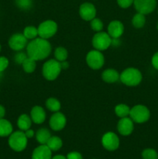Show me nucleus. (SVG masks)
<instances>
[{"instance_id": "19", "label": "nucleus", "mask_w": 158, "mask_h": 159, "mask_svg": "<svg viewBox=\"0 0 158 159\" xmlns=\"http://www.w3.org/2000/svg\"><path fill=\"white\" fill-rule=\"evenodd\" d=\"M13 132V127L10 121L5 118L0 119V137H9Z\"/></svg>"}, {"instance_id": "16", "label": "nucleus", "mask_w": 158, "mask_h": 159, "mask_svg": "<svg viewBox=\"0 0 158 159\" xmlns=\"http://www.w3.org/2000/svg\"><path fill=\"white\" fill-rule=\"evenodd\" d=\"M51 158H52V151L46 144H40L34 149L32 153V159Z\"/></svg>"}, {"instance_id": "15", "label": "nucleus", "mask_w": 158, "mask_h": 159, "mask_svg": "<svg viewBox=\"0 0 158 159\" xmlns=\"http://www.w3.org/2000/svg\"><path fill=\"white\" fill-rule=\"evenodd\" d=\"M107 33L112 38H120L124 33V26L119 20L110 22L107 27Z\"/></svg>"}, {"instance_id": "9", "label": "nucleus", "mask_w": 158, "mask_h": 159, "mask_svg": "<svg viewBox=\"0 0 158 159\" xmlns=\"http://www.w3.org/2000/svg\"><path fill=\"white\" fill-rule=\"evenodd\" d=\"M119 138L114 132H107L102 136V144L105 149L109 152H113L119 148Z\"/></svg>"}, {"instance_id": "42", "label": "nucleus", "mask_w": 158, "mask_h": 159, "mask_svg": "<svg viewBox=\"0 0 158 159\" xmlns=\"http://www.w3.org/2000/svg\"><path fill=\"white\" fill-rule=\"evenodd\" d=\"M156 29H157L158 30V22H157V24H156Z\"/></svg>"}, {"instance_id": "13", "label": "nucleus", "mask_w": 158, "mask_h": 159, "mask_svg": "<svg viewBox=\"0 0 158 159\" xmlns=\"http://www.w3.org/2000/svg\"><path fill=\"white\" fill-rule=\"evenodd\" d=\"M117 130L122 136H129L134 130V122L129 116L120 118L117 124Z\"/></svg>"}, {"instance_id": "2", "label": "nucleus", "mask_w": 158, "mask_h": 159, "mask_svg": "<svg viewBox=\"0 0 158 159\" xmlns=\"http://www.w3.org/2000/svg\"><path fill=\"white\" fill-rule=\"evenodd\" d=\"M143 75L139 69L135 68H125L120 74L119 80L127 86H136L142 82Z\"/></svg>"}, {"instance_id": "31", "label": "nucleus", "mask_w": 158, "mask_h": 159, "mask_svg": "<svg viewBox=\"0 0 158 159\" xmlns=\"http://www.w3.org/2000/svg\"><path fill=\"white\" fill-rule=\"evenodd\" d=\"M15 5L23 10H29L33 6L32 0H15Z\"/></svg>"}, {"instance_id": "25", "label": "nucleus", "mask_w": 158, "mask_h": 159, "mask_svg": "<svg viewBox=\"0 0 158 159\" xmlns=\"http://www.w3.org/2000/svg\"><path fill=\"white\" fill-rule=\"evenodd\" d=\"M46 107L50 111L56 113V112H58L60 110L61 104H60V101L58 99L54 97H50L46 99Z\"/></svg>"}, {"instance_id": "39", "label": "nucleus", "mask_w": 158, "mask_h": 159, "mask_svg": "<svg viewBox=\"0 0 158 159\" xmlns=\"http://www.w3.org/2000/svg\"><path fill=\"white\" fill-rule=\"evenodd\" d=\"M5 115H6V109L3 106L0 105V119L4 118Z\"/></svg>"}, {"instance_id": "41", "label": "nucleus", "mask_w": 158, "mask_h": 159, "mask_svg": "<svg viewBox=\"0 0 158 159\" xmlns=\"http://www.w3.org/2000/svg\"><path fill=\"white\" fill-rule=\"evenodd\" d=\"M2 72H0V80L2 79Z\"/></svg>"}, {"instance_id": "6", "label": "nucleus", "mask_w": 158, "mask_h": 159, "mask_svg": "<svg viewBox=\"0 0 158 159\" xmlns=\"http://www.w3.org/2000/svg\"><path fill=\"white\" fill-rule=\"evenodd\" d=\"M38 37L48 40L56 34L57 31V24L54 20H48L42 22L37 27Z\"/></svg>"}, {"instance_id": "37", "label": "nucleus", "mask_w": 158, "mask_h": 159, "mask_svg": "<svg viewBox=\"0 0 158 159\" xmlns=\"http://www.w3.org/2000/svg\"><path fill=\"white\" fill-rule=\"evenodd\" d=\"M24 133H25V135H26V138H27L28 139H29V138H32L33 137H34V135H35V132H34V130L30 128L25 130Z\"/></svg>"}, {"instance_id": "21", "label": "nucleus", "mask_w": 158, "mask_h": 159, "mask_svg": "<svg viewBox=\"0 0 158 159\" xmlns=\"http://www.w3.org/2000/svg\"><path fill=\"white\" fill-rule=\"evenodd\" d=\"M36 139L37 142L40 144H46L48 140L51 137V134L50 130L46 128H40L36 133Z\"/></svg>"}, {"instance_id": "18", "label": "nucleus", "mask_w": 158, "mask_h": 159, "mask_svg": "<svg viewBox=\"0 0 158 159\" xmlns=\"http://www.w3.org/2000/svg\"><path fill=\"white\" fill-rule=\"evenodd\" d=\"M120 74L116 70L108 68L105 70L102 74V79L107 83H115L119 80Z\"/></svg>"}, {"instance_id": "3", "label": "nucleus", "mask_w": 158, "mask_h": 159, "mask_svg": "<svg viewBox=\"0 0 158 159\" xmlns=\"http://www.w3.org/2000/svg\"><path fill=\"white\" fill-rule=\"evenodd\" d=\"M28 138L23 130L12 132L9 136L8 144L11 149L16 152H21L26 149L27 146Z\"/></svg>"}, {"instance_id": "10", "label": "nucleus", "mask_w": 158, "mask_h": 159, "mask_svg": "<svg viewBox=\"0 0 158 159\" xmlns=\"http://www.w3.org/2000/svg\"><path fill=\"white\" fill-rule=\"evenodd\" d=\"M9 48L15 51H21L26 48L28 44V40L25 37L23 34H14L9 38Z\"/></svg>"}, {"instance_id": "4", "label": "nucleus", "mask_w": 158, "mask_h": 159, "mask_svg": "<svg viewBox=\"0 0 158 159\" xmlns=\"http://www.w3.org/2000/svg\"><path fill=\"white\" fill-rule=\"evenodd\" d=\"M61 70L60 64L58 61L56 59H50L43 64L42 73L46 80L54 81L58 77Z\"/></svg>"}, {"instance_id": "27", "label": "nucleus", "mask_w": 158, "mask_h": 159, "mask_svg": "<svg viewBox=\"0 0 158 159\" xmlns=\"http://www.w3.org/2000/svg\"><path fill=\"white\" fill-rule=\"evenodd\" d=\"M23 35L25 36L27 40H33V39L38 37V30L37 27L33 26H28L25 27L23 30Z\"/></svg>"}, {"instance_id": "20", "label": "nucleus", "mask_w": 158, "mask_h": 159, "mask_svg": "<svg viewBox=\"0 0 158 159\" xmlns=\"http://www.w3.org/2000/svg\"><path fill=\"white\" fill-rule=\"evenodd\" d=\"M32 123L33 121L30 116L27 114H25V113L20 115L17 120V126H18L19 129L20 130H23V131H25V130L30 128Z\"/></svg>"}, {"instance_id": "23", "label": "nucleus", "mask_w": 158, "mask_h": 159, "mask_svg": "<svg viewBox=\"0 0 158 159\" xmlns=\"http://www.w3.org/2000/svg\"><path fill=\"white\" fill-rule=\"evenodd\" d=\"M130 109L131 108L125 104H119L115 107V113L119 118L126 117L129 116Z\"/></svg>"}, {"instance_id": "11", "label": "nucleus", "mask_w": 158, "mask_h": 159, "mask_svg": "<svg viewBox=\"0 0 158 159\" xmlns=\"http://www.w3.org/2000/svg\"><path fill=\"white\" fill-rule=\"evenodd\" d=\"M133 5L137 12L147 15L154 10L156 6V0H134Z\"/></svg>"}, {"instance_id": "24", "label": "nucleus", "mask_w": 158, "mask_h": 159, "mask_svg": "<svg viewBox=\"0 0 158 159\" xmlns=\"http://www.w3.org/2000/svg\"><path fill=\"white\" fill-rule=\"evenodd\" d=\"M146 23V17L145 15L140 12H137L133 16L132 19V24L135 28L140 29L144 26Z\"/></svg>"}, {"instance_id": "35", "label": "nucleus", "mask_w": 158, "mask_h": 159, "mask_svg": "<svg viewBox=\"0 0 158 159\" xmlns=\"http://www.w3.org/2000/svg\"><path fill=\"white\" fill-rule=\"evenodd\" d=\"M67 159H83L81 154L77 152H71L67 155Z\"/></svg>"}, {"instance_id": "38", "label": "nucleus", "mask_w": 158, "mask_h": 159, "mask_svg": "<svg viewBox=\"0 0 158 159\" xmlns=\"http://www.w3.org/2000/svg\"><path fill=\"white\" fill-rule=\"evenodd\" d=\"M60 67H61V69H68V67H69V63H68L67 61H64L60 62Z\"/></svg>"}, {"instance_id": "17", "label": "nucleus", "mask_w": 158, "mask_h": 159, "mask_svg": "<svg viewBox=\"0 0 158 159\" xmlns=\"http://www.w3.org/2000/svg\"><path fill=\"white\" fill-rule=\"evenodd\" d=\"M30 117L33 123L36 124H41L46 120V112L43 107L35 106L31 110Z\"/></svg>"}, {"instance_id": "34", "label": "nucleus", "mask_w": 158, "mask_h": 159, "mask_svg": "<svg viewBox=\"0 0 158 159\" xmlns=\"http://www.w3.org/2000/svg\"><path fill=\"white\" fill-rule=\"evenodd\" d=\"M134 0H117V3L122 9H126L133 4Z\"/></svg>"}, {"instance_id": "28", "label": "nucleus", "mask_w": 158, "mask_h": 159, "mask_svg": "<svg viewBox=\"0 0 158 159\" xmlns=\"http://www.w3.org/2000/svg\"><path fill=\"white\" fill-rule=\"evenodd\" d=\"M54 57L59 62L66 61L68 57V52L66 48L64 47H57L54 51Z\"/></svg>"}, {"instance_id": "36", "label": "nucleus", "mask_w": 158, "mask_h": 159, "mask_svg": "<svg viewBox=\"0 0 158 159\" xmlns=\"http://www.w3.org/2000/svg\"><path fill=\"white\" fill-rule=\"evenodd\" d=\"M151 63L153 68H154L155 69L158 70V51L155 53L153 55V57H152Z\"/></svg>"}, {"instance_id": "33", "label": "nucleus", "mask_w": 158, "mask_h": 159, "mask_svg": "<svg viewBox=\"0 0 158 159\" xmlns=\"http://www.w3.org/2000/svg\"><path fill=\"white\" fill-rule=\"evenodd\" d=\"M9 59L4 56L0 57V72H3L9 66Z\"/></svg>"}, {"instance_id": "22", "label": "nucleus", "mask_w": 158, "mask_h": 159, "mask_svg": "<svg viewBox=\"0 0 158 159\" xmlns=\"http://www.w3.org/2000/svg\"><path fill=\"white\" fill-rule=\"evenodd\" d=\"M46 145L53 152H57L63 146V141L61 138L57 136H51L48 140Z\"/></svg>"}, {"instance_id": "40", "label": "nucleus", "mask_w": 158, "mask_h": 159, "mask_svg": "<svg viewBox=\"0 0 158 159\" xmlns=\"http://www.w3.org/2000/svg\"><path fill=\"white\" fill-rule=\"evenodd\" d=\"M51 159H67V158L62 155H55V156L52 157V158Z\"/></svg>"}, {"instance_id": "26", "label": "nucleus", "mask_w": 158, "mask_h": 159, "mask_svg": "<svg viewBox=\"0 0 158 159\" xmlns=\"http://www.w3.org/2000/svg\"><path fill=\"white\" fill-rule=\"evenodd\" d=\"M22 67H23V69L25 72L33 73L35 71L36 67H37V63H36L35 60L27 57V58L22 64Z\"/></svg>"}, {"instance_id": "43", "label": "nucleus", "mask_w": 158, "mask_h": 159, "mask_svg": "<svg viewBox=\"0 0 158 159\" xmlns=\"http://www.w3.org/2000/svg\"><path fill=\"white\" fill-rule=\"evenodd\" d=\"M1 49H2V47H1V44H0V51H1Z\"/></svg>"}, {"instance_id": "14", "label": "nucleus", "mask_w": 158, "mask_h": 159, "mask_svg": "<svg viewBox=\"0 0 158 159\" xmlns=\"http://www.w3.org/2000/svg\"><path fill=\"white\" fill-rule=\"evenodd\" d=\"M79 15L85 21H91L96 16V9L93 4L85 2L79 8Z\"/></svg>"}, {"instance_id": "30", "label": "nucleus", "mask_w": 158, "mask_h": 159, "mask_svg": "<svg viewBox=\"0 0 158 159\" xmlns=\"http://www.w3.org/2000/svg\"><path fill=\"white\" fill-rule=\"evenodd\" d=\"M90 25H91V29L94 31H95L96 33L102 31L104 27V24L102 20L99 18H96V17L91 20V24Z\"/></svg>"}, {"instance_id": "7", "label": "nucleus", "mask_w": 158, "mask_h": 159, "mask_svg": "<svg viewBox=\"0 0 158 159\" xmlns=\"http://www.w3.org/2000/svg\"><path fill=\"white\" fill-rule=\"evenodd\" d=\"M92 45L98 51H105L112 45V37L108 33L100 31L97 32L92 38Z\"/></svg>"}, {"instance_id": "29", "label": "nucleus", "mask_w": 158, "mask_h": 159, "mask_svg": "<svg viewBox=\"0 0 158 159\" xmlns=\"http://www.w3.org/2000/svg\"><path fill=\"white\" fill-rule=\"evenodd\" d=\"M143 159H158V153L153 148H146L142 152Z\"/></svg>"}, {"instance_id": "32", "label": "nucleus", "mask_w": 158, "mask_h": 159, "mask_svg": "<svg viewBox=\"0 0 158 159\" xmlns=\"http://www.w3.org/2000/svg\"><path fill=\"white\" fill-rule=\"evenodd\" d=\"M27 54L25 52H23V51H17L16 54L14 56V61L16 64H19V65H22L23 62L27 58Z\"/></svg>"}, {"instance_id": "5", "label": "nucleus", "mask_w": 158, "mask_h": 159, "mask_svg": "<svg viewBox=\"0 0 158 159\" xmlns=\"http://www.w3.org/2000/svg\"><path fill=\"white\" fill-rule=\"evenodd\" d=\"M129 117L134 123L143 124L150 119V112L146 106L139 104L130 109Z\"/></svg>"}, {"instance_id": "1", "label": "nucleus", "mask_w": 158, "mask_h": 159, "mask_svg": "<svg viewBox=\"0 0 158 159\" xmlns=\"http://www.w3.org/2000/svg\"><path fill=\"white\" fill-rule=\"evenodd\" d=\"M26 48L28 57L36 61L46 59L50 54L52 50L50 42L41 37H37L31 40Z\"/></svg>"}, {"instance_id": "8", "label": "nucleus", "mask_w": 158, "mask_h": 159, "mask_svg": "<svg viewBox=\"0 0 158 159\" xmlns=\"http://www.w3.org/2000/svg\"><path fill=\"white\" fill-rule=\"evenodd\" d=\"M86 62L91 69L99 70L105 64V57L100 51L91 50L87 54Z\"/></svg>"}, {"instance_id": "12", "label": "nucleus", "mask_w": 158, "mask_h": 159, "mask_svg": "<svg viewBox=\"0 0 158 159\" xmlns=\"http://www.w3.org/2000/svg\"><path fill=\"white\" fill-rule=\"evenodd\" d=\"M66 116L59 111L54 113L50 118V127L54 131H60V130H63L66 126Z\"/></svg>"}]
</instances>
